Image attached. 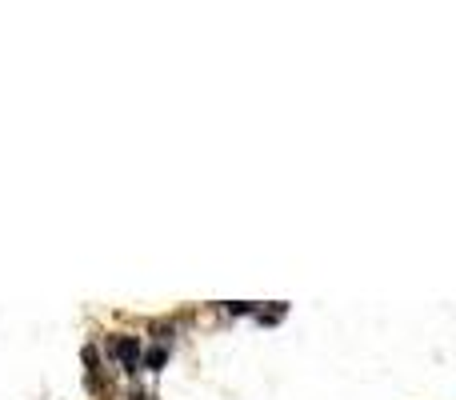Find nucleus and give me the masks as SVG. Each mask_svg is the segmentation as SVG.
<instances>
[{"mask_svg":"<svg viewBox=\"0 0 456 400\" xmlns=\"http://www.w3.org/2000/svg\"><path fill=\"white\" fill-rule=\"evenodd\" d=\"M164 360H168L164 344H152L148 352H141V364H144V369H152V372H156V369H164Z\"/></svg>","mask_w":456,"mask_h":400,"instance_id":"2","label":"nucleus"},{"mask_svg":"<svg viewBox=\"0 0 456 400\" xmlns=\"http://www.w3.org/2000/svg\"><path fill=\"white\" fill-rule=\"evenodd\" d=\"M112 352H116V360H121V364H124V372H136V369H141V340H136V336H116V340H112Z\"/></svg>","mask_w":456,"mask_h":400,"instance_id":"1","label":"nucleus"},{"mask_svg":"<svg viewBox=\"0 0 456 400\" xmlns=\"http://www.w3.org/2000/svg\"><path fill=\"white\" fill-rule=\"evenodd\" d=\"M128 400H148V392H141V389H132V396Z\"/></svg>","mask_w":456,"mask_h":400,"instance_id":"3","label":"nucleus"}]
</instances>
